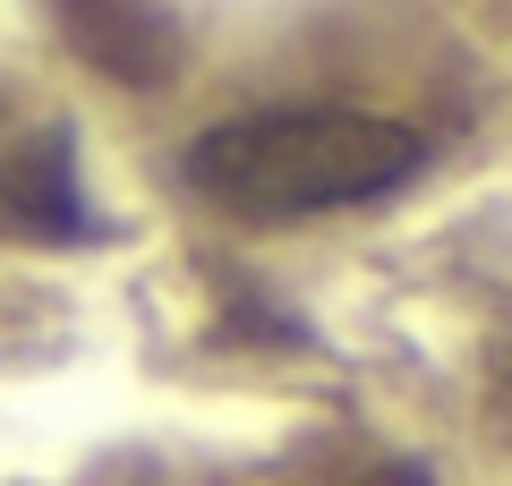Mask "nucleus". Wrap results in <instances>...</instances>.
Segmentation results:
<instances>
[{"label":"nucleus","instance_id":"obj_1","mask_svg":"<svg viewBox=\"0 0 512 486\" xmlns=\"http://www.w3.org/2000/svg\"><path fill=\"white\" fill-rule=\"evenodd\" d=\"M427 128L359 103H282V111H231L197 128L180 154L188 197H205L231 222H316L402 197L427 171Z\"/></svg>","mask_w":512,"mask_h":486},{"label":"nucleus","instance_id":"obj_3","mask_svg":"<svg viewBox=\"0 0 512 486\" xmlns=\"http://www.w3.org/2000/svg\"><path fill=\"white\" fill-rule=\"evenodd\" d=\"M0 231H18V239H103L86 188H77V137L69 128H43L0 171Z\"/></svg>","mask_w":512,"mask_h":486},{"label":"nucleus","instance_id":"obj_2","mask_svg":"<svg viewBox=\"0 0 512 486\" xmlns=\"http://www.w3.org/2000/svg\"><path fill=\"white\" fill-rule=\"evenodd\" d=\"M43 18H52V35L69 43L77 60H86L94 77H111V86H171L180 77V18H171V0H43Z\"/></svg>","mask_w":512,"mask_h":486}]
</instances>
